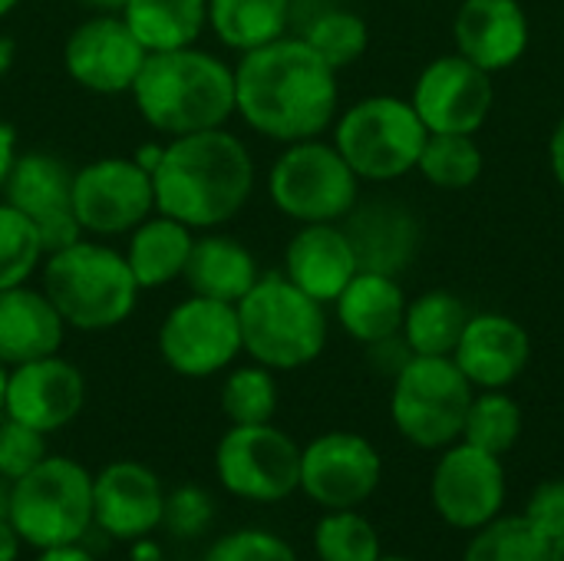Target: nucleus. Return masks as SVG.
<instances>
[{
    "label": "nucleus",
    "instance_id": "20",
    "mask_svg": "<svg viewBox=\"0 0 564 561\" xmlns=\"http://www.w3.org/2000/svg\"><path fill=\"white\" fill-rule=\"evenodd\" d=\"M340 225L350 238L360 271L400 278L416 261L423 245V225L416 212L397 198L357 202Z\"/></svg>",
    "mask_w": 564,
    "mask_h": 561
},
{
    "label": "nucleus",
    "instance_id": "14",
    "mask_svg": "<svg viewBox=\"0 0 564 561\" xmlns=\"http://www.w3.org/2000/svg\"><path fill=\"white\" fill-rule=\"evenodd\" d=\"M430 499L436 516L459 532H476L506 506V466L502 456H492L466 440H456L443 450L433 479Z\"/></svg>",
    "mask_w": 564,
    "mask_h": 561
},
{
    "label": "nucleus",
    "instance_id": "7",
    "mask_svg": "<svg viewBox=\"0 0 564 561\" xmlns=\"http://www.w3.org/2000/svg\"><path fill=\"white\" fill-rule=\"evenodd\" d=\"M430 129L410 99L367 96L334 119V145L360 182H397L416 172Z\"/></svg>",
    "mask_w": 564,
    "mask_h": 561
},
{
    "label": "nucleus",
    "instance_id": "5",
    "mask_svg": "<svg viewBox=\"0 0 564 561\" xmlns=\"http://www.w3.org/2000/svg\"><path fill=\"white\" fill-rule=\"evenodd\" d=\"M235 308L245 354L274 374L301 370L327 347V304L291 284L284 271H261L254 288Z\"/></svg>",
    "mask_w": 564,
    "mask_h": 561
},
{
    "label": "nucleus",
    "instance_id": "48",
    "mask_svg": "<svg viewBox=\"0 0 564 561\" xmlns=\"http://www.w3.org/2000/svg\"><path fill=\"white\" fill-rule=\"evenodd\" d=\"M13 63H17V43L10 33L0 30V79L13 69Z\"/></svg>",
    "mask_w": 564,
    "mask_h": 561
},
{
    "label": "nucleus",
    "instance_id": "56",
    "mask_svg": "<svg viewBox=\"0 0 564 561\" xmlns=\"http://www.w3.org/2000/svg\"><path fill=\"white\" fill-rule=\"evenodd\" d=\"M159 561H165V559H159Z\"/></svg>",
    "mask_w": 564,
    "mask_h": 561
},
{
    "label": "nucleus",
    "instance_id": "17",
    "mask_svg": "<svg viewBox=\"0 0 564 561\" xmlns=\"http://www.w3.org/2000/svg\"><path fill=\"white\" fill-rule=\"evenodd\" d=\"M410 103L430 132L476 136L492 116V73L479 69L459 53L436 56L416 76Z\"/></svg>",
    "mask_w": 564,
    "mask_h": 561
},
{
    "label": "nucleus",
    "instance_id": "55",
    "mask_svg": "<svg viewBox=\"0 0 564 561\" xmlns=\"http://www.w3.org/2000/svg\"><path fill=\"white\" fill-rule=\"evenodd\" d=\"M380 561H416V559H406V555H380Z\"/></svg>",
    "mask_w": 564,
    "mask_h": 561
},
{
    "label": "nucleus",
    "instance_id": "45",
    "mask_svg": "<svg viewBox=\"0 0 564 561\" xmlns=\"http://www.w3.org/2000/svg\"><path fill=\"white\" fill-rule=\"evenodd\" d=\"M20 549H23L20 532L13 529L10 516H0V561H17L20 559Z\"/></svg>",
    "mask_w": 564,
    "mask_h": 561
},
{
    "label": "nucleus",
    "instance_id": "54",
    "mask_svg": "<svg viewBox=\"0 0 564 561\" xmlns=\"http://www.w3.org/2000/svg\"><path fill=\"white\" fill-rule=\"evenodd\" d=\"M7 370H10V367L0 364V413H3V393H7Z\"/></svg>",
    "mask_w": 564,
    "mask_h": 561
},
{
    "label": "nucleus",
    "instance_id": "8",
    "mask_svg": "<svg viewBox=\"0 0 564 561\" xmlns=\"http://www.w3.org/2000/svg\"><path fill=\"white\" fill-rule=\"evenodd\" d=\"M271 205L297 225L344 222L360 202V179L334 142H288L268 169Z\"/></svg>",
    "mask_w": 564,
    "mask_h": 561
},
{
    "label": "nucleus",
    "instance_id": "42",
    "mask_svg": "<svg viewBox=\"0 0 564 561\" xmlns=\"http://www.w3.org/2000/svg\"><path fill=\"white\" fill-rule=\"evenodd\" d=\"M367 354H370L373 370H377V374H387L390 380H393V377L406 367V360L413 357V350H410V344L403 341V334L370 344V347H367Z\"/></svg>",
    "mask_w": 564,
    "mask_h": 561
},
{
    "label": "nucleus",
    "instance_id": "52",
    "mask_svg": "<svg viewBox=\"0 0 564 561\" xmlns=\"http://www.w3.org/2000/svg\"><path fill=\"white\" fill-rule=\"evenodd\" d=\"M549 561H564V536L552 542V555H549Z\"/></svg>",
    "mask_w": 564,
    "mask_h": 561
},
{
    "label": "nucleus",
    "instance_id": "37",
    "mask_svg": "<svg viewBox=\"0 0 564 561\" xmlns=\"http://www.w3.org/2000/svg\"><path fill=\"white\" fill-rule=\"evenodd\" d=\"M46 245L40 231L20 215L13 205L0 198V291L30 284V278L43 268Z\"/></svg>",
    "mask_w": 564,
    "mask_h": 561
},
{
    "label": "nucleus",
    "instance_id": "32",
    "mask_svg": "<svg viewBox=\"0 0 564 561\" xmlns=\"http://www.w3.org/2000/svg\"><path fill=\"white\" fill-rule=\"evenodd\" d=\"M486 155L473 136H456V132H430L426 145L420 152L416 172L443 188V192H463L482 179Z\"/></svg>",
    "mask_w": 564,
    "mask_h": 561
},
{
    "label": "nucleus",
    "instance_id": "49",
    "mask_svg": "<svg viewBox=\"0 0 564 561\" xmlns=\"http://www.w3.org/2000/svg\"><path fill=\"white\" fill-rule=\"evenodd\" d=\"M89 13H122L126 0H79Z\"/></svg>",
    "mask_w": 564,
    "mask_h": 561
},
{
    "label": "nucleus",
    "instance_id": "44",
    "mask_svg": "<svg viewBox=\"0 0 564 561\" xmlns=\"http://www.w3.org/2000/svg\"><path fill=\"white\" fill-rule=\"evenodd\" d=\"M549 162H552V175H555L558 188L564 192V112L552 129V139H549Z\"/></svg>",
    "mask_w": 564,
    "mask_h": 561
},
{
    "label": "nucleus",
    "instance_id": "35",
    "mask_svg": "<svg viewBox=\"0 0 564 561\" xmlns=\"http://www.w3.org/2000/svg\"><path fill=\"white\" fill-rule=\"evenodd\" d=\"M552 542L542 539L522 516H496L473 532L463 561H549Z\"/></svg>",
    "mask_w": 564,
    "mask_h": 561
},
{
    "label": "nucleus",
    "instance_id": "1",
    "mask_svg": "<svg viewBox=\"0 0 564 561\" xmlns=\"http://www.w3.org/2000/svg\"><path fill=\"white\" fill-rule=\"evenodd\" d=\"M337 69L294 33L241 53L235 63V116L271 142L288 145L324 136L337 119Z\"/></svg>",
    "mask_w": 564,
    "mask_h": 561
},
{
    "label": "nucleus",
    "instance_id": "26",
    "mask_svg": "<svg viewBox=\"0 0 564 561\" xmlns=\"http://www.w3.org/2000/svg\"><path fill=\"white\" fill-rule=\"evenodd\" d=\"M406 304L410 301L400 288V278L377 274V271H357L350 278V284L337 294L334 314L347 337L370 347V344L397 337L403 331Z\"/></svg>",
    "mask_w": 564,
    "mask_h": 561
},
{
    "label": "nucleus",
    "instance_id": "34",
    "mask_svg": "<svg viewBox=\"0 0 564 561\" xmlns=\"http://www.w3.org/2000/svg\"><path fill=\"white\" fill-rule=\"evenodd\" d=\"M519 436H522V407L506 390H482L473 397L463 427L466 443L492 456H506L509 450H516Z\"/></svg>",
    "mask_w": 564,
    "mask_h": 561
},
{
    "label": "nucleus",
    "instance_id": "18",
    "mask_svg": "<svg viewBox=\"0 0 564 561\" xmlns=\"http://www.w3.org/2000/svg\"><path fill=\"white\" fill-rule=\"evenodd\" d=\"M86 407V377L83 370L59 357L26 360L7 370V393H3V417L50 436L69 427Z\"/></svg>",
    "mask_w": 564,
    "mask_h": 561
},
{
    "label": "nucleus",
    "instance_id": "25",
    "mask_svg": "<svg viewBox=\"0 0 564 561\" xmlns=\"http://www.w3.org/2000/svg\"><path fill=\"white\" fill-rule=\"evenodd\" d=\"M258 278H261L258 258L241 238H235L221 228L195 231V245H192V255H188V265L182 274L188 294L238 304L254 288Z\"/></svg>",
    "mask_w": 564,
    "mask_h": 561
},
{
    "label": "nucleus",
    "instance_id": "38",
    "mask_svg": "<svg viewBox=\"0 0 564 561\" xmlns=\"http://www.w3.org/2000/svg\"><path fill=\"white\" fill-rule=\"evenodd\" d=\"M202 561H297V552L274 532L238 529L221 536Z\"/></svg>",
    "mask_w": 564,
    "mask_h": 561
},
{
    "label": "nucleus",
    "instance_id": "4",
    "mask_svg": "<svg viewBox=\"0 0 564 561\" xmlns=\"http://www.w3.org/2000/svg\"><path fill=\"white\" fill-rule=\"evenodd\" d=\"M40 288L63 324L83 334H102L126 324L142 294L126 255L109 241L86 235L43 258Z\"/></svg>",
    "mask_w": 564,
    "mask_h": 561
},
{
    "label": "nucleus",
    "instance_id": "16",
    "mask_svg": "<svg viewBox=\"0 0 564 561\" xmlns=\"http://www.w3.org/2000/svg\"><path fill=\"white\" fill-rule=\"evenodd\" d=\"M73 165L46 149H26L13 159L0 198L40 231L46 255L83 238L73 215Z\"/></svg>",
    "mask_w": 564,
    "mask_h": 561
},
{
    "label": "nucleus",
    "instance_id": "39",
    "mask_svg": "<svg viewBox=\"0 0 564 561\" xmlns=\"http://www.w3.org/2000/svg\"><path fill=\"white\" fill-rule=\"evenodd\" d=\"M46 456V436L0 413V479L13 483Z\"/></svg>",
    "mask_w": 564,
    "mask_h": 561
},
{
    "label": "nucleus",
    "instance_id": "36",
    "mask_svg": "<svg viewBox=\"0 0 564 561\" xmlns=\"http://www.w3.org/2000/svg\"><path fill=\"white\" fill-rule=\"evenodd\" d=\"M314 552L321 561H380V532L357 509H330L314 529Z\"/></svg>",
    "mask_w": 564,
    "mask_h": 561
},
{
    "label": "nucleus",
    "instance_id": "53",
    "mask_svg": "<svg viewBox=\"0 0 564 561\" xmlns=\"http://www.w3.org/2000/svg\"><path fill=\"white\" fill-rule=\"evenodd\" d=\"M17 7H20V0H0V20H3V17H10Z\"/></svg>",
    "mask_w": 564,
    "mask_h": 561
},
{
    "label": "nucleus",
    "instance_id": "40",
    "mask_svg": "<svg viewBox=\"0 0 564 561\" xmlns=\"http://www.w3.org/2000/svg\"><path fill=\"white\" fill-rule=\"evenodd\" d=\"M215 516V503L202 486H178L165 496V516L162 526L175 539H198Z\"/></svg>",
    "mask_w": 564,
    "mask_h": 561
},
{
    "label": "nucleus",
    "instance_id": "23",
    "mask_svg": "<svg viewBox=\"0 0 564 561\" xmlns=\"http://www.w3.org/2000/svg\"><path fill=\"white\" fill-rule=\"evenodd\" d=\"M284 278L321 304H334L337 294L360 271L350 238L340 222L301 225L284 248Z\"/></svg>",
    "mask_w": 564,
    "mask_h": 561
},
{
    "label": "nucleus",
    "instance_id": "11",
    "mask_svg": "<svg viewBox=\"0 0 564 561\" xmlns=\"http://www.w3.org/2000/svg\"><path fill=\"white\" fill-rule=\"evenodd\" d=\"M159 357L185 380H208L235 367L245 354L238 308L202 294H185L159 324Z\"/></svg>",
    "mask_w": 564,
    "mask_h": 561
},
{
    "label": "nucleus",
    "instance_id": "29",
    "mask_svg": "<svg viewBox=\"0 0 564 561\" xmlns=\"http://www.w3.org/2000/svg\"><path fill=\"white\" fill-rule=\"evenodd\" d=\"M294 0H208V30L231 53H251L291 33Z\"/></svg>",
    "mask_w": 564,
    "mask_h": 561
},
{
    "label": "nucleus",
    "instance_id": "15",
    "mask_svg": "<svg viewBox=\"0 0 564 561\" xmlns=\"http://www.w3.org/2000/svg\"><path fill=\"white\" fill-rule=\"evenodd\" d=\"M149 50L135 40L119 13H89L63 43L66 76L96 96H122L132 89Z\"/></svg>",
    "mask_w": 564,
    "mask_h": 561
},
{
    "label": "nucleus",
    "instance_id": "9",
    "mask_svg": "<svg viewBox=\"0 0 564 561\" xmlns=\"http://www.w3.org/2000/svg\"><path fill=\"white\" fill-rule=\"evenodd\" d=\"M476 387L456 367L453 357L413 354L393 377L390 417L397 433L420 450H446L463 440L466 413Z\"/></svg>",
    "mask_w": 564,
    "mask_h": 561
},
{
    "label": "nucleus",
    "instance_id": "47",
    "mask_svg": "<svg viewBox=\"0 0 564 561\" xmlns=\"http://www.w3.org/2000/svg\"><path fill=\"white\" fill-rule=\"evenodd\" d=\"M162 152H165V139H149V142H142L135 152H132V159L152 175L155 172V165H159V159H162Z\"/></svg>",
    "mask_w": 564,
    "mask_h": 561
},
{
    "label": "nucleus",
    "instance_id": "46",
    "mask_svg": "<svg viewBox=\"0 0 564 561\" xmlns=\"http://www.w3.org/2000/svg\"><path fill=\"white\" fill-rule=\"evenodd\" d=\"M33 561H96L89 549H83L79 542L73 546H53V549H40V555Z\"/></svg>",
    "mask_w": 564,
    "mask_h": 561
},
{
    "label": "nucleus",
    "instance_id": "21",
    "mask_svg": "<svg viewBox=\"0 0 564 561\" xmlns=\"http://www.w3.org/2000/svg\"><path fill=\"white\" fill-rule=\"evenodd\" d=\"M532 357V337L529 331L499 311L489 314H473L456 350L453 360L456 367L466 374V380L476 390H506L512 387Z\"/></svg>",
    "mask_w": 564,
    "mask_h": 561
},
{
    "label": "nucleus",
    "instance_id": "22",
    "mask_svg": "<svg viewBox=\"0 0 564 561\" xmlns=\"http://www.w3.org/2000/svg\"><path fill=\"white\" fill-rule=\"evenodd\" d=\"M529 17L519 0H463L453 20L456 53L486 73L516 66L529 50Z\"/></svg>",
    "mask_w": 564,
    "mask_h": 561
},
{
    "label": "nucleus",
    "instance_id": "10",
    "mask_svg": "<svg viewBox=\"0 0 564 561\" xmlns=\"http://www.w3.org/2000/svg\"><path fill=\"white\" fill-rule=\"evenodd\" d=\"M215 476L235 499L284 503L301 489V446L274 423L228 427L215 446Z\"/></svg>",
    "mask_w": 564,
    "mask_h": 561
},
{
    "label": "nucleus",
    "instance_id": "6",
    "mask_svg": "<svg viewBox=\"0 0 564 561\" xmlns=\"http://www.w3.org/2000/svg\"><path fill=\"white\" fill-rule=\"evenodd\" d=\"M7 516L30 549L83 542L93 529V476L69 456H43L10 483Z\"/></svg>",
    "mask_w": 564,
    "mask_h": 561
},
{
    "label": "nucleus",
    "instance_id": "24",
    "mask_svg": "<svg viewBox=\"0 0 564 561\" xmlns=\"http://www.w3.org/2000/svg\"><path fill=\"white\" fill-rule=\"evenodd\" d=\"M66 324L43 288L17 284L0 291V364L17 367L59 354Z\"/></svg>",
    "mask_w": 564,
    "mask_h": 561
},
{
    "label": "nucleus",
    "instance_id": "33",
    "mask_svg": "<svg viewBox=\"0 0 564 561\" xmlns=\"http://www.w3.org/2000/svg\"><path fill=\"white\" fill-rule=\"evenodd\" d=\"M221 413L231 427H254L271 423L278 413V380L274 370L261 364H241L228 367V377L221 384Z\"/></svg>",
    "mask_w": 564,
    "mask_h": 561
},
{
    "label": "nucleus",
    "instance_id": "50",
    "mask_svg": "<svg viewBox=\"0 0 564 561\" xmlns=\"http://www.w3.org/2000/svg\"><path fill=\"white\" fill-rule=\"evenodd\" d=\"M162 552L159 546H152L149 539H135V549H132V561H159Z\"/></svg>",
    "mask_w": 564,
    "mask_h": 561
},
{
    "label": "nucleus",
    "instance_id": "31",
    "mask_svg": "<svg viewBox=\"0 0 564 561\" xmlns=\"http://www.w3.org/2000/svg\"><path fill=\"white\" fill-rule=\"evenodd\" d=\"M469 317L473 311L466 308L463 298H456L446 288H436L406 304L400 334L410 344V350L420 357H453Z\"/></svg>",
    "mask_w": 564,
    "mask_h": 561
},
{
    "label": "nucleus",
    "instance_id": "51",
    "mask_svg": "<svg viewBox=\"0 0 564 561\" xmlns=\"http://www.w3.org/2000/svg\"><path fill=\"white\" fill-rule=\"evenodd\" d=\"M7 506H10V483L0 479V516H7Z\"/></svg>",
    "mask_w": 564,
    "mask_h": 561
},
{
    "label": "nucleus",
    "instance_id": "13",
    "mask_svg": "<svg viewBox=\"0 0 564 561\" xmlns=\"http://www.w3.org/2000/svg\"><path fill=\"white\" fill-rule=\"evenodd\" d=\"M383 483L380 450L350 430H330L301 446V493L321 509H360Z\"/></svg>",
    "mask_w": 564,
    "mask_h": 561
},
{
    "label": "nucleus",
    "instance_id": "12",
    "mask_svg": "<svg viewBox=\"0 0 564 561\" xmlns=\"http://www.w3.org/2000/svg\"><path fill=\"white\" fill-rule=\"evenodd\" d=\"M152 212V175L132 155H99L73 172V215L86 238H126Z\"/></svg>",
    "mask_w": 564,
    "mask_h": 561
},
{
    "label": "nucleus",
    "instance_id": "3",
    "mask_svg": "<svg viewBox=\"0 0 564 561\" xmlns=\"http://www.w3.org/2000/svg\"><path fill=\"white\" fill-rule=\"evenodd\" d=\"M129 96L162 139L218 129L235 116V66L202 46L149 53Z\"/></svg>",
    "mask_w": 564,
    "mask_h": 561
},
{
    "label": "nucleus",
    "instance_id": "2",
    "mask_svg": "<svg viewBox=\"0 0 564 561\" xmlns=\"http://www.w3.org/2000/svg\"><path fill=\"white\" fill-rule=\"evenodd\" d=\"M254 182V155L228 126L175 136L152 172L155 212L192 231L225 228L251 202Z\"/></svg>",
    "mask_w": 564,
    "mask_h": 561
},
{
    "label": "nucleus",
    "instance_id": "43",
    "mask_svg": "<svg viewBox=\"0 0 564 561\" xmlns=\"http://www.w3.org/2000/svg\"><path fill=\"white\" fill-rule=\"evenodd\" d=\"M17 155H20L17 129H13L7 119H0V188H3V182H7L10 165H13V159H17Z\"/></svg>",
    "mask_w": 564,
    "mask_h": 561
},
{
    "label": "nucleus",
    "instance_id": "28",
    "mask_svg": "<svg viewBox=\"0 0 564 561\" xmlns=\"http://www.w3.org/2000/svg\"><path fill=\"white\" fill-rule=\"evenodd\" d=\"M291 33L301 36L324 63H330L337 73L354 66L367 46H370V26L367 20L334 0H321L317 7H294L291 10Z\"/></svg>",
    "mask_w": 564,
    "mask_h": 561
},
{
    "label": "nucleus",
    "instance_id": "19",
    "mask_svg": "<svg viewBox=\"0 0 564 561\" xmlns=\"http://www.w3.org/2000/svg\"><path fill=\"white\" fill-rule=\"evenodd\" d=\"M165 489L162 479L135 463L116 460L93 476V529L116 542L145 539L162 526Z\"/></svg>",
    "mask_w": 564,
    "mask_h": 561
},
{
    "label": "nucleus",
    "instance_id": "27",
    "mask_svg": "<svg viewBox=\"0 0 564 561\" xmlns=\"http://www.w3.org/2000/svg\"><path fill=\"white\" fill-rule=\"evenodd\" d=\"M195 245V231L162 212H152L142 225L126 235V265L142 291L169 288L182 281L188 255Z\"/></svg>",
    "mask_w": 564,
    "mask_h": 561
},
{
    "label": "nucleus",
    "instance_id": "30",
    "mask_svg": "<svg viewBox=\"0 0 564 561\" xmlns=\"http://www.w3.org/2000/svg\"><path fill=\"white\" fill-rule=\"evenodd\" d=\"M149 53L195 46L208 30V0H126L119 13Z\"/></svg>",
    "mask_w": 564,
    "mask_h": 561
},
{
    "label": "nucleus",
    "instance_id": "41",
    "mask_svg": "<svg viewBox=\"0 0 564 561\" xmlns=\"http://www.w3.org/2000/svg\"><path fill=\"white\" fill-rule=\"evenodd\" d=\"M522 519L549 542L564 536V479H545L525 499Z\"/></svg>",
    "mask_w": 564,
    "mask_h": 561
}]
</instances>
